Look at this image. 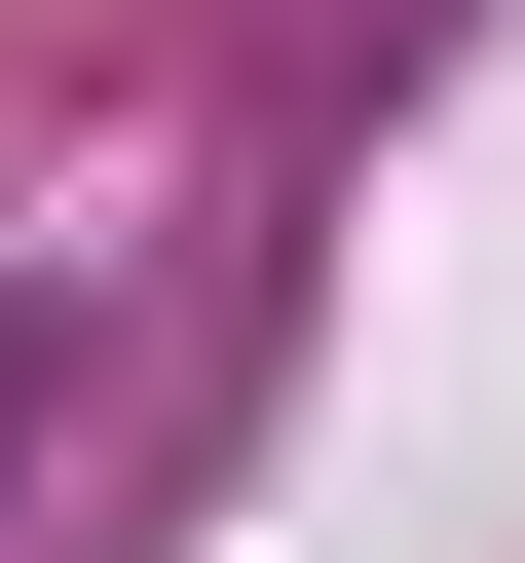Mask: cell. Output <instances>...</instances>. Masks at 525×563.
I'll list each match as a JSON object with an SVG mask.
<instances>
[{
	"instance_id": "cell-1",
	"label": "cell",
	"mask_w": 525,
	"mask_h": 563,
	"mask_svg": "<svg viewBox=\"0 0 525 563\" xmlns=\"http://www.w3.org/2000/svg\"><path fill=\"white\" fill-rule=\"evenodd\" d=\"M0 451H38V301H0Z\"/></svg>"
}]
</instances>
